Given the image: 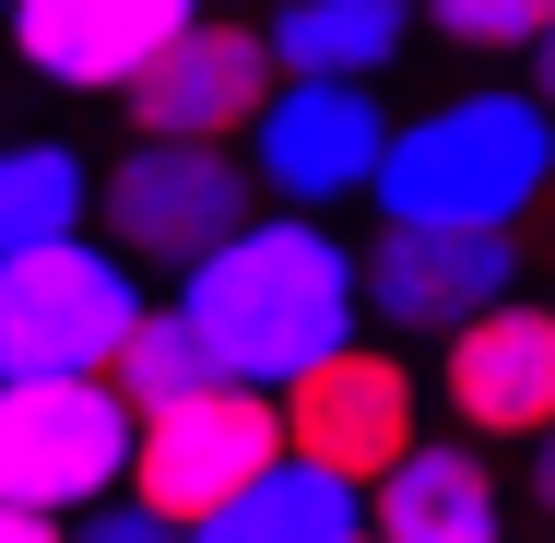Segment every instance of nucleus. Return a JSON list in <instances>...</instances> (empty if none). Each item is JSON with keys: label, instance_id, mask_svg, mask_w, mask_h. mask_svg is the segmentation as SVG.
Instances as JSON below:
<instances>
[{"label": "nucleus", "instance_id": "1", "mask_svg": "<svg viewBox=\"0 0 555 543\" xmlns=\"http://www.w3.org/2000/svg\"><path fill=\"white\" fill-rule=\"evenodd\" d=\"M178 308H190L202 354H214L236 390H284L308 354H332V342L366 331L354 248H343L320 214H284V202H260L236 236H214V248L178 272Z\"/></svg>", "mask_w": 555, "mask_h": 543}, {"label": "nucleus", "instance_id": "2", "mask_svg": "<svg viewBox=\"0 0 555 543\" xmlns=\"http://www.w3.org/2000/svg\"><path fill=\"white\" fill-rule=\"evenodd\" d=\"M544 178H555L544 95L532 83H473V95L402 118L378 142L366 202H378V224H532Z\"/></svg>", "mask_w": 555, "mask_h": 543}, {"label": "nucleus", "instance_id": "3", "mask_svg": "<svg viewBox=\"0 0 555 543\" xmlns=\"http://www.w3.org/2000/svg\"><path fill=\"white\" fill-rule=\"evenodd\" d=\"M130 320H142V272L95 224L0 260V378H95Z\"/></svg>", "mask_w": 555, "mask_h": 543}, {"label": "nucleus", "instance_id": "4", "mask_svg": "<svg viewBox=\"0 0 555 543\" xmlns=\"http://www.w3.org/2000/svg\"><path fill=\"white\" fill-rule=\"evenodd\" d=\"M248 214H260V190H248V154L236 142H142L130 130V154L95 178V214L83 224H107V248L130 272H190Z\"/></svg>", "mask_w": 555, "mask_h": 543}, {"label": "nucleus", "instance_id": "5", "mask_svg": "<svg viewBox=\"0 0 555 543\" xmlns=\"http://www.w3.org/2000/svg\"><path fill=\"white\" fill-rule=\"evenodd\" d=\"M272 414H284V449L296 461H320L343 484H378L414 437H426V378L402 366V342H332V354H308L284 390H272Z\"/></svg>", "mask_w": 555, "mask_h": 543}, {"label": "nucleus", "instance_id": "6", "mask_svg": "<svg viewBox=\"0 0 555 543\" xmlns=\"http://www.w3.org/2000/svg\"><path fill=\"white\" fill-rule=\"evenodd\" d=\"M130 473V402L107 378H0V496L12 508H95Z\"/></svg>", "mask_w": 555, "mask_h": 543}, {"label": "nucleus", "instance_id": "7", "mask_svg": "<svg viewBox=\"0 0 555 543\" xmlns=\"http://www.w3.org/2000/svg\"><path fill=\"white\" fill-rule=\"evenodd\" d=\"M378 142H390V107H378V83H308V72H284L260 118L236 130V154H248V190L260 202H284V214H332V202H366V178H378Z\"/></svg>", "mask_w": 555, "mask_h": 543}, {"label": "nucleus", "instance_id": "8", "mask_svg": "<svg viewBox=\"0 0 555 543\" xmlns=\"http://www.w3.org/2000/svg\"><path fill=\"white\" fill-rule=\"evenodd\" d=\"M284 449V414H272V390H236V378H214V390H190V402H154V414H130V473H118V496H142L154 520H202V508H224L260 461Z\"/></svg>", "mask_w": 555, "mask_h": 543}, {"label": "nucleus", "instance_id": "9", "mask_svg": "<svg viewBox=\"0 0 555 543\" xmlns=\"http://www.w3.org/2000/svg\"><path fill=\"white\" fill-rule=\"evenodd\" d=\"M354 296L378 342H438L473 308L520 296V224H378L354 248Z\"/></svg>", "mask_w": 555, "mask_h": 543}, {"label": "nucleus", "instance_id": "10", "mask_svg": "<svg viewBox=\"0 0 555 543\" xmlns=\"http://www.w3.org/2000/svg\"><path fill=\"white\" fill-rule=\"evenodd\" d=\"M284 72H272V48H260V24H236V12H190L130 83H118V118L142 130V142H236L260 95H272Z\"/></svg>", "mask_w": 555, "mask_h": 543}, {"label": "nucleus", "instance_id": "11", "mask_svg": "<svg viewBox=\"0 0 555 543\" xmlns=\"http://www.w3.org/2000/svg\"><path fill=\"white\" fill-rule=\"evenodd\" d=\"M449 402V426L485 437V449H532L555 426V320L532 296H496V308H473L461 331H438V378H426Z\"/></svg>", "mask_w": 555, "mask_h": 543}, {"label": "nucleus", "instance_id": "12", "mask_svg": "<svg viewBox=\"0 0 555 543\" xmlns=\"http://www.w3.org/2000/svg\"><path fill=\"white\" fill-rule=\"evenodd\" d=\"M190 12H202V0H0L12 60H24L36 83H60V95H118Z\"/></svg>", "mask_w": 555, "mask_h": 543}, {"label": "nucleus", "instance_id": "13", "mask_svg": "<svg viewBox=\"0 0 555 543\" xmlns=\"http://www.w3.org/2000/svg\"><path fill=\"white\" fill-rule=\"evenodd\" d=\"M366 532L378 543H508V473L485 437H414L378 484H366Z\"/></svg>", "mask_w": 555, "mask_h": 543}, {"label": "nucleus", "instance_id": "14", "mask_svg": "<svg viewBox=\"0 0 555 543\" xmlns=\"http://www.w3.org/2000/svg\"><path fill=\"white\" fill-rule=\"evenodd\" d=\"M343 532H366V484H343L296 449H272L224 508L190 520V543H343Z\"/></svg>", "mask_w": 555, "mask_h": 543}, {"label": "nucleus", "instance_id": "15", "mask_svg": "<svg viewBox=\"0 0 555 543\" xmlns=\"http://www.w3.org/2000/svg\"><path fill=\"white\" fill-rule=\"evenodd\" d=\"M260 48L272 72H308V83H378L414 48V0H272Z\"/></svg>", "mask_w": 555, "mask_h": 543}, {"label": "nucleus", "instance_id": "16", "mask_svg": "<svg viewBox=\"0 0 555 543\" xmlns=\"http://www.w3.org/2000/svg\"><path fill=\"white\" fill-rule=\"evenodd\" d=\"M83 214H95V166H83L60 130H24V142H0V260H12V248H48V236H72Z\"/></svg>", "mask_w": 555, "mask_h": 543}, {"label": "nucleus", "instance_id": "17", "mask_svg": "<svg viewBox=\"0 0 555 543\" xmlns=\"http://www.w3.org/2000/svg\"><path fill=\"white\" fill-rule=\"evenodd\" d=\"M95 378H107L130 414H154V402H190V390H214L224 366L202 354V331H190V308H178V296H142V320L118 331V354L95 366Z\"/></svg>", "mask_w": 555, "mask_h": 543}, {"label": "nucleus", "instance_id": "18", "mask_svg": "<svg viewBox=\"0 0 555 543\" xmlns=\"http://www.w3.org/2000/svg\"><path fill=\"white\" fill-rule=\"evenodd\" d=\"M414 36H449L461 60H520L555 36V0H414Z\"/></svg>", "mask_w": 555, "mask_h": 543}, {"label": "nucleus", "instance_id": "19", "mask_svg": "<svg viewBox=\"0 0 555 543\" xmlns=\"http://www.w3.org/2000/svg\"><path fill=\"white\" fill-rule=\"evenodd\" d=\"M60 543H190L178 520H154L142 496H95V508H72L60 520Z\"/></svg>", "mask_w": 555, "mask_h": 543}, {"label": "nucleus", "instance_id": "20", "mask_svg": "<svg viewBox=\"0 0 555 543\" xmlns=\"http://www.w3.org/2000/svg\"><path fill=\"white\" fill-rule=\"evenodd\" d=\"M0 543H60V520H48V508H12V496H0Z\"/></svg>", "mask_w": 555, "mask_h": 543}, {"label": "nucleus", "instance_id": "21", "mask_svg": "<svg viewBox=\"0 0 555 543\" xmlns=\"http://www.w3.org/2000/svg\"><path fill=\"white\" fill-rule=\"evenodd\" d=\"M343 543H378V532H343Z\"/></svg>", "mask_w": 555, "mask_h": 543}]
</instances>
